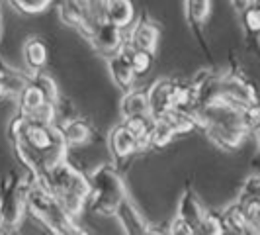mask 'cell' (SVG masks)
<instances>
[{
  "label": "cell",
  "instance_id": "cell-1",
  "mask_svg": "<svg viewBox=\"0 0 260 235\" xmlns=\"http://www.w3.org/2000/svg\"><path fill=\"white\" fill-rule=\"evenodd\" d=\"M43 186L57 198V202L73 218L80 216V212L84 210L86 196H88V190H90L88 177H84L67 159L55 163L53 167L45 170Z\"/></svg>",
  "mask_w": 260,
  "mask_h": 235
},
{
  "label": "cell",
  "instance_id": "cell-2",
  "mask_svg": "<svg viewBox=\"0 0 260 235\" xmlns=\"http://www.w3.org/2000/svg\"><path fill=\"white\" fill-rule=\"evenodd\" d=\"M88 184H90V190L86 196L84 208H88L92 214L112 218V216H117L121 208L129 202L123 179L112 165L98 167L90 174Z\"/></svg>",
  "mask_w": 260,
  "mask_h": 235
},
{
  "label": "cell",
  "instance_id": "cell-3",
  "mask_svg": "<svg viewBox=\"0 0 260 235\" xmlns=\"http://www.w3.org/2000/svg\"><path fill=\"white\" fill-rule=\"evenodd\" d=\"M24 208L34 220L43 223L53 233H82V229H78V225L75 223V218L69 216L63 210V206L57 202V198L41 184H29L27 186L26 198H24Z\"/></svg>",
  "mask_w": 260,
  "mask_h": 235
},
{
  "label": "cell",
  "instance_id": "cell-4",
  "mask_svg": "<svg viewBox=\"0 0 260 235\" xmlns=\"http://www.w3.org/2000/svg\"><path fill=\"white\" fill-rule=\"evenodd\" d=\"M29 183L16 170L0 181V227H18L24 218V198Z\"/></svg>",
  "mask_w": 260,
  "mask_h": 235
},
{
  "label": "cell",
  "instance_id": "cell-5",
  "mask_svg": "<svg viewBox=\"0 0 260 235\" xmlns=\"http://www.w3.org/2000/svg\"><path fill=\"white\" fill-rule=\"evenodd\" d=\"M59 18L65 26L77 30L84 39H90L96 22L90 18L86 10V0H55Z\"/></svg>",
  "mask_w": 260,
  "mask_h": 235
},
{
  "label": "cell",
  "instance_id": "cell-6",
  "mask_svg": "<svg viewBox=\"0 0 260 235\" xmlns=\"http://www.w3.org/2000/svg\"><path fill=\"white\" fill-rule=\"evenodd\" d=\"M88 41L100 55L110 57V55L117 53L125 45V36H123V30L112 26L108 22H102V24H96Z\"/></svg>",
  "mask_w": 260,
  "mask_h": 235
},
{
  "label": "cell",
  "instance_id": "cell-7",
  "mask_svg": "<svg viewBox=\"0 0 260 235\" xmlns=\"http://www.w3.org/2000/svg\"><path fill=\"white\" fill-rule=\"evenodd\" d=\"M125 39H127V43H129L131 47H135V49L155 53L156 45H158V39H160V30H158V26L151 18L141 16L137 20V24L133 26V30H131L129 38Z\"/></svg>",
  "mask_w": 260,
  "mask_h": 235
},
{
  "label": "cell",
  "instance_id": "cell-8",
  "mask_svg": "<svg viewBox=\"0 0 260 235\" xmlns=\"http://www.w3.org/2000/svg\"><path fill=\"white\" fill-rule=\"evenodd\" d=\"M172 91H174V80L160 78L153 86L147 89V100H149V114L151 118L162 116L165 112L172 110Z\"/></svg>",
  "mask_w": 260,
  "mask_h": 235
},
{
  "label": "cell",
  "instance_id": "cell-9",
  "mask_svg": "<svg viewBox=\"0 0 260 235\" xmlns=\"http://www.w3.org/2000/svg\"><path fill=\"white\" fill-rule=\"evenodd\" d=\"M108 147H110V153L116 161L127 159L133 153L141 151L139 141L123 124H117L116 128H112L110 135H108Z\"/></svg>",
  "mask_w": 260,
  "mask_h": 235
},
{
  "label": "cell",
  "instance_id": "cell-10",
  "mask_svg": "<svg viewBox=\"0 0 260 235\" xmlns=\"http://www.w3.org/2000/svg\"><path fill=\"white\" fill-rule=\"evenodd\" d=\"M106 59H108V71H110L112 80L116 82L119 89H123V91L131 89L137 77H135V73H133V69H131L129 55H127L125 45H123L117 53L110 55V57H106Z\"/></svg>",
  "mask_w": 260,
  "mask_h": 235
},
{
  "label": "cell",
  "instance_id": "cell-11",
  "mask_svg": "<svg viewBox=\"0 0 260 235\" xmlns=\"http://www.w3.org/2000/svg\"><path fill=\"white\" fill-rule=\"evenodd\" d=\"M135 20L133 0H106V22L119 30H127Z\"/></svg>",
  "mask_w": 260,
  "mask_h": 235
},
{
  "label": "cell",
  "instance_id": "cell-12",
  "mask_svg": "<svg viewBox=\"0 0 260 235\" xmlns=\"http://www.w3.org/2000/svg\"><path fill=\"white\" fill-rule=\"evenodd\" d=\"M119 116L121 120L133 116H151L149 114V100H147V91L139 89H127L121 102H119Z\"/></svg>",
  "mask_w": 260,
  "mask_h": 235
},
{
  "label": "cell",
  "instance_id": "cell-13",
  "mask_svg": "<svg viewBox=\"0 0 260 235\" xmlns=\"http://www.w3.org/2000/svg\"><path fill=\"white\" fill-rule=\"evenodd\" d=\"M61 133H63L67 147H80L92 139L90 124L86 120H80V118H69L61 126Z\"/></svg>",
  "mask_w": 260,
  "mask_h": 235
},
{
  "label": "cell",
  "instance_id": "cell-14",
  "mask_svg": "<svg viewBox=\"0 0 260 235\" xmlns=\"http://www.w3.org/2000/svg\"><path fill=\"white\" fill-rule=\"evenodd\" d=\"M204 131L208 133V139L215 147H219L223 151H235L239 149L247 133L245 131H237V130H227V128H217V126H206Z\"/></svg>",
  "mask_w": 260,
  "mask_h": 235
},
{
  "label": "cell",
  "instance_id": "cell-15",
  "mask_svg": "<svg viewBox=\"0 0 260 235\" xmlns=\"http://www.w3.org/2000/svg\"><path fill=\"white\" fill-rule=\"evenodd\" d=\"M184 12L190 27L194 30L196 36L204 39L202 30L208 22L209 14H211V0H184Z\"/></svg>",
  "mask_w": 260,
  "mask_h": 235
},
{
  "label": "cell",
  "instance_id": "cell-16",
  "mask_svg": "<svg viewBox=\"0 0 260 235\" xmlns=\"http://www.w3.org/2000/svg\"><path fill=\"white\" fill-rule=\"evenodd\" d=\"M204 212H206V208L202 206L200 198L188 188L182 194V198H180L178 214H176V216L184 218V220L196 229V233H198V227H200V222H202V218H204Z\"/></svg>",
  "mask_w": 260,
  "mask_h": 235
},
{
  "label": "cell",
  "instance_id": "cell-17",
  "mask_svg": "<svg viewBox=\"0 0 260 235\" xmlns=\"http://www.w3.org/2000/svg\"><path fill=\"white\" fill-rule=\"evenodd\" d=\"M45 98H43V94L39 92V89L36 84H31L29 80H27L26 84L18 91V96H16V102H18V114L24 118H29L31 116V112L38 108L41 102H43Z\"/></svg>",
  "mask_w": 260,
  "mask_h": 235
},
{
  "label": "cell",
  "instance_id": "cell-18",
  "mask_svg": "<svg viewBox=\"0 0 260 235\" xmlns=\"http://www.w3.org/2000/svg\"><path fill=\"white\" fill-rule=\"evenodd\" d=\"M24 61L31 73L41 71L47 63V45L39 38H31L24 43Z\"/></svg>",
  "mask_w": 260,
  "mask_h": 235
},
{
  "label": "cell",
  "instance_id": "cell-19",
  "mask_svg": "<svg viewBox=\"0 0 260 235\" xmlns=\"http://www.w3.org/2000/svg\"><path fill=\"white\" fill-rule=\"evenodd\" d=\"M221 220H223V225H225V231H233V233H256L250 227V223L247 222V218H245V214H243L239 202L223 210Z\"/></svg>",
  "mask_w": 260,
  "mask_h": 235
},
{
  "label": "cell",
  "instance_id": "cell-20",
  "mask_svg": "<svg viewBox=\"0 0 260 235\" xmlns=\"http://www.w3.org/2000/svg\"><path fill=\"white\" fill-rule=\"evenodd\" d=\"M174 137H176V133L165 118H153V126H151V133H149V149L151 147L153 149H165Z\"/></svg>",
  "mask_w": 260,
  "mask_h": 235
},
{
  "label": "cell",
  "instance_id": "cell-21",
  "mask_svg": "<svg viewBox=\"0 0 260 235\" xmlns=\"http://www.w3.org/2000/svg\"><path fill=\"white\" fill-rule=\"evenodd\" d=\"M121 124L135 135V139L139 141L141 149H149V133L153 126V118L151 116H133L121 120Z\"/></svg>",
  "mask_w": 260,
  "mask_h": 235
},
{
  "label": "cell",
  "instance_id": "cell-22",
  "mask_svg": "<svg viewBox=\"0 0 260 235\" xmlns=\"http://www.w3.org/2000/svg\"><path fill=\"white\" fill-rule=\"evenodd\" d=\"M125 49H127V55H129V63H131L133 73H135V77L147 75V73L151 71V67H153V57H155V53L143 51V49H135V47H131L129 43H127V39H125Z\"/></svg>",
  "mask_w": 260,
  "mask_h": 235
},
{
  "label": "cell",
  "instance_id": "cell-23",
  "mask_svg": "<svg viewBox=\"0 0 260 235\" xmlns=\"http://www.w3.org/2000/svg\"><path fill=\"white\" fill-rule=\"evenodd\" d=\"M29 82L38 86L45 100L59 104V89H57V82L49 75H45L43 71H36V73L29 75Z\"/></svg>",
  "mask_w": 260,
  "mask_h": 235
},
{
  "label": "cell",
  "instance_id": "cell-24",
  "mask_svg": "<svg viewBox=\"0 0 260 235\" xmlns=\"http://www.w3.org/2000/svg\"><path fill=\"white\" fill-rule=\"evenodd\" d=\"M241 210L250 223V227L258 233L260 231V198L258 196H248V198H239Z\"/></svg>",
  "mask_w": 260,
  "mask_h": 235
},
{
  "label": "cell",
  "instance_id": "cell-25",
  "mask_svg": "<svg viewBox=\"0 0 260 235\" xmlns=\"http://www.w3.org/2000/svg\"><path fill=\"white\" fill-rule=\"evenodd\" d=\"M239 14H241V20H243V26H245V32L248 34V38L252 41H256L260 32V10L256 6V2L248 4L247 8Z\"/></svg>",
  "mask_w": 260,
  "mask_h": 235
},
{
  "label": "cell",
  "instance_id": "cell-26",
  "mask_svg": "<svg viewBox=\"0 0 260 235\" xmlns=\"http://www.w3.org/2000/svg\"><path fill=\"white\" fill-rule=\"evenodd\" d=\"M10 4L20 14L36 16V14L47 12L53 4H55V0H10Z\"/></svg>",
  "mask_w": 260,
  "mask_h": 235
},
{
  "label": "cell",
  "instance_id": "cell-27",
  "mask_svg": "<svg viewBox=\"0 0 260 235\" xmlns=\"http://www.w3.org/2000/svg\"><path fill=\"white\" fill-rule=\"evenodd\" d=\"M198 233H208V235H223L225 233V225H223L221 214H215V212H204V218L200 222L198 227Z\"/></svg>",
  "mask_w": 260,
  "mask_h": 235
},
{
  "label": "cell",
  "instance_id": "cell-28",
  "mask_svg": "<svg viewBox=\"0 0 260 235\" xmlns=\"http://www.w3.org/2000/svg\"><path fill=\"white\" fill-rule=\"evenodd\" d=\"M55 118H57V104L49 102V100H43L31 112V116L27 120H36V122H43V124H55Z\"/></svg>",
  "mask_w": 260,
  "mask_h": 235
},
{
  "label": "cell",
  "instance_id": "cell-29",
  "mask_svg": "<svg viewBox=\"0 0 260 235\" xmlns=\"http://www.w3.org/2000/svg\"><path fill=\"white\" fill-rule=\"evenodd\" d=\"M86 10L96 24L106 22V0H86Z\"/></svg>",
  "mask_w": 260,
  "mask_h": 235
},
{
  "label": "cell",
  "instance_id": "cell-30",
  "mask_svg": "<svg viewBox=\"0 0 260 235\" xmlns=\"http://www.w3.org/2000/svg\"><path fill=\"white\" fill-rule=\"evenodd\" d=\"M169 233L172 235H194L196 229L190 225V223L186 222L184 218H180V216H176L172 222H170L169 225Z\"/></svg>",
  "mask_w": 260,
  "mask_h": 235
},
{
  "label": "cell",
  "instance_id": "cell-31",
  "mask_svg": "<svg viewBox=\"0 0 260 235\" xmlns=\"http://www.w3.org/2000/svg\"><path fill=\"white\" fill-rule=\"evenodd\" d=\"M258 194H260V177L258 174H250L247 181L243 183L241 198H248V196H258Z\"/></svg>",
  "mask_w": 260,
  "mask_h": 235
},
{
  "label": "cell",
  "instance_id": "cell-32",
  "mask_svg": "<svg viewBox=\"0 0 260 235\" xmlns=\"http://www.w3.org/2000/svg\"><path fill=\"white\" fill-rule=\"evenodd\" d=\"M254 2H256V0H229V4L233 6L235 12H243L248 4H254Z\"/></svg>",
  "mask_w": 260,
  "mask_h": 235
}]
</instances>
